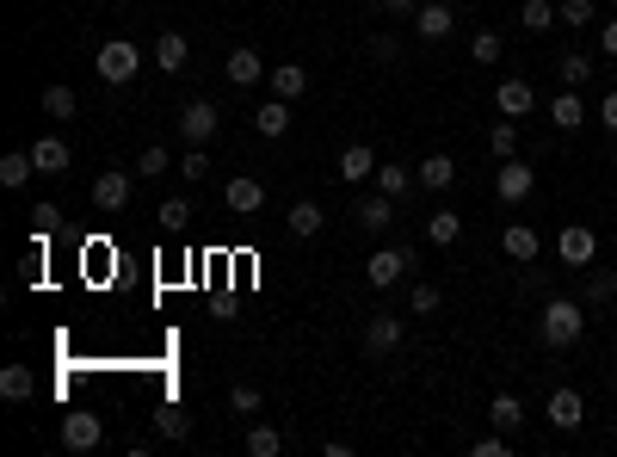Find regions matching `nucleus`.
<instances>
[{
	"mask_svg": "<svg viewBox=\"0 0 617 457\" xmlns=\"http://www.w3.org/2000/svg\"><path fill=\"white\" fill-rule=\"evenodd\" d=\"M408 186H420V180H414V173H408V167H389V161L377 167V192H389V198H402Z\"/></svg>",
	"mask_w": 617,
	"mask_h": 457,
	"instance_id": "35",
	"label": "nucleus"
},
{
	"mask_svg": "<svg viewBox=\"0 0 617 457\" xmlns=\"http://www.w3.org/2000/svg\"><path fill=\"white\" fill-rule=\"evenodd\" d=\"M223 75L235 81V87H253V81H266V62H260V50H229V62H223Z\"/></svg>",
	"mask_w": 617,
	"mask_h": 457,
	"instance_id": "20",
	"label": "nucleus"
},
{
	"mask_svg": "<svg viewBox=\"0 0 617 457\" xmlns=\"http://www.w3.org/2000/svg\"><path fill=\"white\" fill-rule=\"evenodd\" d=\"M408 266H414L408 248H377V254L365 260V278H371L377 291H389V285H402V278H408Z\"/></svg>",
	"mask_w": 617,
	"mask_h": 457,
	"instance_id": "4",
	"label": "nucleus"
},
{
	"mask_svg": "<svg viewBox=\"0 0 617 457\" xmlns=\"http://www.w3.org/2000/svg\"><path fill=\"white\" fill-rule=\"evenodd\" d=\"M611 7H617V0H611Z\"/></svg>",
	"mask_w": 617,
	"mask_h": 457,
	"instance_id": "50",
	"label": "nucleus"
},
{
	"mask_svg": "<svg viewBox=\"0 0 617 457\" xmlns=\"http://www.w3.org/2000/svg\"><path fill=\"white\" fill-rule=\"evenodd\" d=\"M550 68H556V81H562V87H574V93L587 87V75H593V62H587V50H562V56H556Z\"/></svg>",
	"mask_w": 617,
	"mask_h": 457,
	"instance_id": "23",
	"label": "nucleus"
},
{
	"mask_svg": "<svg viewBox=\"0 0 617 457\" xmlns=\"http://www.w3.org/2000/svg\"><path fill=\"white\" fill-rule=\"evenodd\" d=\"M519 25L531 31V38H543L550 25H562V19H556V0H525V7H519Z\"/></svg>",
	"mask_w": 617,
	"mask_h": 457,
	"instance_id": "30",
	"label": "nucleus"
},
{
	"mask_svg": "<svg viewBox=\"0 0 617 457\" xmlns=\"http://www.w3.org/2000/svg\"><path fill=\"white\" fill-rule=\"evenodd\" d=\"M56 217H62V210H56V204H38V241H44V235L56 229Z\"/></svg>",
	"mask_w": 617,
	"mask_h": 457,
	"instance_id": "47",
	"label": "nucleus"
},
{
	"mask_svg": "<svg viewBox=\"0 0 617 457\" xmlns=\"http://www.w3.org/2000/svg\"><path fill=\"white\" fill-rule=\"evenodd\" d=\"M617 297V272H593L587 278V303H611Z\"/></svg>",
	"mask_w": 617,
	"mask_h": 457,
	"instance_id": "41",
	"label": "nucleus"
},
{
	"mask_svg": "<svg viewBox=\"0 0 617 457\" xmlns=\"http://www.w3.org/2000/svg\"><path fill=\"white\" fill-rule=\"evenodd\" d=\"M31 390H38L31 365H7V371H0V396H7V402H31Z\"/></svg>",
	"mask_w": 617,
	"mask_h": 457,
	"instance_id": "29",
	"label": "nucleus"
},
{
	"mask_svg": "<svg viewBox=\"0 0 617 457\" xmlns=\"http://www.w3.org/2000/svg\"><path fill=\"white\" fill-rule=\"evenodd\" d=\"M99 439H105V420H99V414H87V408L62 414V445H68V451H93Z\"/></svg>",
	"mask_w": 617,
	"mask_h": 457,
	"instance_id": "7",
	"label": "nucleus"
},
{
	"mask_svg": "<svg viewBox=\"0 0 617 457\" xmlns=\"http://www.w3.org/2000/svg\"><path fill=\"white\" fill-rule=\"evenodd\" d=\"M223 204L235 210V217H253V210L266 204V186L253 180V173H235V180H223Z\"/></svg>",
	"mask_w": 617,
	"mask_h": 457,
	"instance_id": "9",
	"label": "nucleus"
},
{
	"mask_svg": "<svg viewBox=\"0 0 617 457\" xmlns=\"http://www.w3.org/2000/svg\"><path fill=\"white\" fill-rule=\"evenodd\" d=\"M99 81L105 87H130L136 81V68H142V50L130 44V38H112V44H99Z\"/></svg>",
	"mask_w": 617,
	"mask_h": 457,
	"instance_id": "2",
	"label": "nucleus"
},
{
	"mask_svg": "<svg viewBox=\"0 0 617 457\" xmlns=\"http://www.w3.org/2000/svg\"><path fill=\"white\" fill-rule=\"evenodd\" d=\"M31 161H38L44 180H56V173H68V161H75V155H68L62 136H38V143H31Z\"/></svg>",
	"mask_w": 617,
	"mask_h": 457,
	"instance_id": "18",
	"label": "nucleus"
},
{
	"mask_svg": "<svg viewBox=\"0 0 617 457\" xmlns=\"http://www.w3.org/2000/svg\"><path fill=\"white\" fill-rule=\"evenodd\" d=\"M155 433H161V439H192V414H186V408H173V402H167V408H155Z\"/></svg>",
	"mask_w": 617,
	"mask_h": 457,
	"instance_id": "31",
	"label": "nucleus"
},
{
	"mask_svg": "<svg viewBox=\"0 0 617 457\" xmlns=\"http://www.w3.org/2000/svg\"><path fill=\"white\" fill-rule=\"evenodd\" d=\"M44 112H50V118H75V112H81L75 87H44Z\"/></svg>",
	"mask_w": 617,
	"mask_h": 457,
	"instance_id": "34",
	"label": "nucleus"
},
{
	"mask_svg": "<svg viewBox=\"0 0 617 457\" xmlns=\"http://www.w3.org/2000/svg\"><path fill=\"white\" fill-rule=\"evenodd\" d=\"M395 346H402V315H371L365 322V353H395Z\"/></svg>",
	"mask_w": 617,
	"mask_h": 457,
	"instance_id": "14",
	"label": "nucleus"
},
{
	"mask_svg": "<svg viewBox=\"0 0 617 457\" xmlns=\"http://www.w3.org/2000/svg\"><path fill=\"white\" fill-rule=\"evenodd\" d=\"M457 235H463L457 210H432V217H426V241H432V248H457Z\"/></svg>",
	"mask_w": 617,
	"mask_h": 457,
	"instance_id": "26",
	"label": "nucleus"
},
{
	"mask_svg": "<svg viewBox=\"0 0 617 457\" xmlns=\"http://www.w3.org/2000/svg\"><path fill=\"white\" fill-rule=\"evenodd\" d=\"M192 62V44L179 38V31H161L155 38V68H167V75H179V68Z\"/></svg>",
	"mask_w": 617,
	"mask_h": 457,
	"instance_id": "21",
	"label": "nucleus"
},
{
	"mask_svg": "<svg viewBox=\"0 0 617 457\" xmlns=\"http://www.w3.org/2000/svg\"><path fill=\"white\" fill-rule=\"evenodd\" d=\"M414 31L426 44H445L451 31H457V13L445 7V0H420V13H414Z\"/></svg>",
	"mask_w": 617,
	"mask_h": 457,
	"instance_id": "8",
	"label": "nucleus"
},
{
	"mask_svg": "<svg viewBox=\"0 0 617 457\" xmlns=\"http://www.w3.org/2000/svg\"><path fill=\"white\" fill-rule=\"evenodd\" d=\"M179 173H186L192 186H198V180H210V155H204V149L192 143V149H186V161H179Z\"/></svg>",
	"mask_w": 617,
	"mask_h": 457,
	"instance_id": "40",
	"label": "nucleus"
},
{
	"mask_svg": "<svg viewBox=\"0 0 617 457\" xmlns=\"http://www.w3.org/2000/svg\"><path fill=\"white\" fill-rule=\"evenodd\" d=\"M537 334H543V346H574L580 334H587V303H574V297H550L543 303V315H537Z\"/></svg>",
	"mask_w": 617,
	"mask_h": 457,
	"instance_id": "1",
	"label": "nucleus"
},
{
	"mask_svg": "<svg viewBox=\"0 0 617 457\" xmlns=\"http://www.w3.org/2000/svg\"><path fill=\"white\" fill-rule=\"evenodd\" d=\"M488 149H494L500 161H513V149H519V124H513V118L494 124V130H488Z\"/></svg>",
	"mask_w": 617,
	"mask_h": 457,
	"instance_id": "39",
	"label": "nucleus"
},
{
	"mask_svg": "<svg viewBox=\"0 0 617 457\" xmlns=\"http://www.w3.org/2000/svg\"><path fill=\"white\" fill-rule=\"evenodd\" d=\"M229 408H235V414H260V390H253V383H235V390H229Z\"/></svg>",
	"mask_w": 617,
	"mask_h": 457,
	"instance_id": "43",
	"label": "nucleus"
},
{
	"mask_svg": "<svg viewBox=\"0 0 617 457\" xmlns=\"http://www.w3.org/2000/svg\"><path fill=\"white\" fill-rule=\"evenodd\" d=\"M284 451V433L278 427H253L247 433V457H278Z\"/></svg>",
	"mask_w": 617,
	"mask_h": 457,
	"instance_id": "37",
	"label": "nucleus"
},
{
	"mask_svg": "<svg viewBox=\"0 0 617 457\" xmlns=\"http://www.w3.org/2000/svg\"><path fill=\"white\" fill-rule=\"evenodd\" d=\"M494 105L506 118H531L537 112V87L525 81V75H513V81H500V93H494Z\"/></svg>",
	"mask_w": 617,
	"mask_h": 457,
	"instance_id": "12",
	"label": "nucleus"
},
{
	"mask_svg": "<svg viewBox=\"0 0 617 457\" xmlns=\"http://www.w3.org/2000/svg\"><path fill=\"white\" fill-rule=\"evenodd\" d=\"M414 180H420L426 192H445V186L457 180V161H451V155H426V161L414 167Z\"/></svg>",
	"mask_w": 617,
	"mask_h": 457,
	"instance_id": "22",
	"label": "nucleus"
},
{
	"mask_svg": "<svg viewBox=\"0 0 617 457\" xmlns=\"http://www.w3.org/2000/svg\"><path fill=\"white\" fill-rule=\"evenodd\" d=\"M500 248H506V260H519V266H537V229L531 223H506V235H500Z\"/></svg>",
	"mask_w": 617,
	"mask_h": 457,
	"instance_id": "17",
	"label": "nucleus"
},
{
	"mask_svg": "<svg viewBox=\"0 0 617 457\" xmlns=\"http://www.w3.org/2000/svg\"><path fill=\"white\" fill-rule=\"evenodd\" d=\"M321 223H328V210H321L315 198H297V204L284 210V229H290V235H303V241H309V235H321Z\"/></svg>",
	"mask_w": 617,
	"mask_h": 457,
	"instance_id": "19",
	"label": "nucleus"
},
{
	"mask_svg": "<svg viewBox=\"0 0 617 457\" xmlns=\"http://www.w3.org/2000/svg\"><path fill=\"white\" fill-rule=\"evenodd\" d=\"M543 414H550V427H556V433H574L580 420H587V408H580V390H568V383H562V390H550Z\"/></svg>",
	"mask_w": 617,
	"mask_h": 457,
	"instance_id": "10",
	"label": "nucleus"
},
{
	"mask_svg": "<svg viewBox=\"0 0 617 457\" xmlns=\"http://www.w3.org/2000/svg\"><path fill=\"white\" fill-rule=\"evenodd\" d=\"M408 303H414V315H432L445 297H439V285H414V297H408Z\"/></svg>",
	"mask_w": 617,
	"mask_h": 457,
	"instance_id": "44",
	"label": "nucleus"
},
{
	"mask_svg": "<svg viewBox=\"0 0 617 457\" xmlns=\"http://www.w3.org/2000/svg\"><path fill=\"white\" fill-rule=\"evenodd\" d=\"M531 186H537V167H531V161H506V167L494 173L500 204H525V198H531Z\"/></svg>",
	"mask_w": 617,
	"mask_h": 457,
	"instance_id": "6",
	"label": "nucleus"
},
{
	"mask_svg": "<svg viewBox=\"0 0 617 457\" xmlns=\"http://www.w3.org/2000/svg\"><path fill=\"white\" fill-rule=\"evenodd\" d=\"M253 130H260V136H272V143H278V136L290 130V99H266L260 112H253Z\"/></svg>",
	"mask_w": 617,
	"mask_h": 457,
	"instance_id": "25",
	"label": "nucleus"
},
{
	"mask_svg": "<svg viewBox=\"0 0 617 457\" xmlns=\"http://www.w3.org/2000/svg\"><path fill=\"white\" fill-rule=\"evenodd\" d=\"M136 173H142V180H161V173H173V155L161 143H149V149L136 155Z\"/></svg>",
	"mask_w": 617,
	"mask_h": 457,
	"instance_id": "33",
	"label": "nucleus"
},
{
	"mask_svg": "<svg viewBox=\"0 0 617 457\" xmlns=\"http://www.w3.org/2000/svg\"><path fill=\"white\" fill-rule=\"evenodd\" d=\"M556 254H562V266H593V260H599V235H593L587 223H568V229L556 235Z\"/></svg>",
	"mask_w": 617,
	"mask_h": 457,
	"instance_id": "5",
	"label": "nucleus"
},
{
	"mask_svg": "<svg viewBox=\"0 0 617 457\" xmlns=\"http://www.w3.org/2000/svg\"><path fill=\"white\" fill-rule=\"evenodd\" d=\"M352 223L365 229V235H383V229L395 223V198H389V192H377V198H358V210H352Z\"/></svg>",
	"mask_w": 617,
	"mask_h": 457,
	"instance_id": "13",
	"label": "nucleus"
},
{
	"mask_svg": "<svg viewBox=\"0 0 617 457\" xmlns=\"http://www.w3.org/2000/svg\"><path fill=\"white\" fill-rule=\"evenodd\" d=\"M580 118H587V105H580L574 87H562V93L550 99V124H556V130H580Z\"/></svg>",
	"mask_w": 617,
	"mask_h": 457,
	"instance_id": "27",
	"label": "nucleus"
},
{
	"mask_svg": "<svg viewBox=\"0 0 617 457\" xmlns=\"http://www.w3.org/2000/svg\"><path fill=\"white\" fill-rule=\"evenodd\" d=\"M31 173H38V161H31V149H13V155H0V186L7 192H19Z\"/></svg>",
	"mask_w": 617,
	"mask_h": 457,
	"instance_id": "28",
	"label": "nucleus"
},
{
	"mask_svg": "<svg viewBox=\"0 0 617 457\" xmlns=\"http://www.w3.org/2000/svg\"><path fill=\"white\" fill-rule=\"evenodd\" d=\"M556 19H562V25H574V31H587V25L599 19V7H593V0H562Z\"/></svg>",
	"mask_w": 617,
	"mask_h": 457,
	"instance_id": "38",
	"label": "nucleus"
},
{
	"mask_svg": "<svg viewBox=\"0 0 617 457\" xmlns=\"http://www.w3.org/2000/svg\"><path fill=\"white\" fill-rule=\"evenodd\" d=\"M488 420H494L500 433H519V427H525V402H519L513 390H500V396L488 402Z\"/></svg>",
	"mask_w": 617,
	"mask_h": 457,
	"instance_id": "24",
	"label": "nucleus"
},
{
	"mask_svg": "<svg viewBox=\"0 0 617 457\" xmlns=\"http://www.w3.org/2000/svg\"><path fill=\"white\" fill-rule=\"evenodd\" d=\"M340 180H352V186L377 180V155H371V143H346V149H340Z\"/></svg>",
	"mask_w": 617,
	"mask_h": 457,
	"instance_id": "16",
	"label": "nucleus"
},
{
	"mask_svg": "<svg viewBox=\"0 0 617 457\" xmlns=\"http://www.w3.org/2000/svg\"><path fill=\"white\" fill-rule=\"evenodd\" d=\"M395 56H402V44H395L389 31H377V38H371V62H395Z\"/></svg>",
	"mask_w": 617,
	"mask_h": 457,
	"instance_id": "45",
	"label": "nucleus"
},
{
	"mask_svg": "<svg viewBox=\"0 0 617 457\" xmlns=\"http://www.w3.org/2000/svg\"><path fill=\"white\" fill-rule=\"evenodd\" d=\"M599 124L617 136V93H605V105H599Z\"/></svg>",
	"mask_w": 617,
	"mask_h": 457,
	"instance_id": "49",
	"label": "nucleus"
},
{
	"mask_svg": "<svg viewBox=\"0 0 617 457\" xmlns=\"http://www.w3.org/2000/svg\"><path fill=\"white\" fill-rule=\"evenodd\" d=\"M469 56H476L482 68H494L506 56V38H500V31H476V38H469Z\"/></svg>",
	"mask_w": 617,
	"mask_h": 457,
	"instance_id": "32",
	"label": "nucleus"
},
{
	"mask_svg": "<svg viewBox=\"0 0 617 457\" xmlns=\"http://www.w3.org/2000/svg\"><path fill=\"white\" fill-rule=\"evenodd\" d=\"M599 50L617 62V19H605V31H599Z\"/></svg>",
	"mask_w": 617,
	"mask_h": 457,
	"instance_id": "48",
	"label": "nucleus"
},
{
	"mask_svg": "<svg viewBox=\"0 0 617 457\" xmlns=\"http://www.w3.org/2000/svg\"><path fill=\"white\" fill-rule=\"evenodd\" d=\"M93 204L105 210V217H118V210L130 204V173H124V167H112V173H99V180H93Z\"/></svg>",
	"mask_w": 617,
	"mask_h": 457,
	"instance_id": "11",
	"label": "nucleus"
},
{
	"mask_svg": "<svg viewBox=\"0 0 617 457\" xmlns=\"http://www.w3.org/2000/svg\"><path fill=\"white\" fill-rule=\"evenodd\" d=\"M377 7H383V13H395V19H414V13H420V0H377Z\"/></svg>",
	"mask_w": 617,
	"mask_h": 457,
	"instance_id": "46",
	"label": "nucleus"
},
{
	"mask_svg": "<svg viewBox=\"0 0 617 457\" xmlns=\"http://www.w3.org/2000/svg\"><path fill=\"white\" fill-rule=\"evenodd\" d=\"M469 451H476V457H506V451H513V439H506V433L494 427V433H482V439L469 445Z\"/></svg>",
	"mask_w": 617,
	"mask_h": 457,
	"instance_id": "42",
	"label": "nucleus"
},
{
	"mask_svg": "<svg viewBox=\"0 0 617 457\" xmlns=\"http://www.w3.org/2000/svg\"><path fill=\"white\" fill-rule=\"evenodd\" d=\"M266 87H272V99H290V105H297V99L309 93V68H297V62L266 68Z\"/></svg>",
	"mask_w": 617,
	"mask_h": 457,
	"instance_id": "15",
	"label": "nucleus"
},
{
	"mask_svg": "<svg viewBox=\"0 0 617 457\" xmlns=\"http://www.w3.org/2000/svg\"><path fill=\"white\" fill-rule=\"evenodd\" d=\"M155 217H161V229H167V235H179V229H192V204H186V198H167Z\"/></svg>",
	"mask_w": 617,
	"mask_h": 457,
	"instance_id": "36",
	"label": "nucleus"
},
{
	"mask_svg": "<svg viewBox=\"0 0 617 457\" xmlns=\"http://www.w3.org/2000/svg\"><path fill=\"white\" fill-rule=\"evenodd\" d=\"M216 124H223V112H216L210 99H186V105H179V136H186V143H210Z\"/></svg>",
	"mask_w": 617,
	"mask_h": 457,
	"instance_id": "3",
	"label": "nucleus"
}]
</instances>
